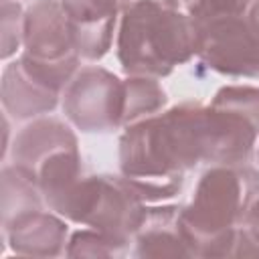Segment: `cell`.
<instances>
[{
	"label": "cell",
	"mask_w": 259,
	"mask_h": 259,
	"mask_svg": "<svg viewBox=\"0 0 259 259\" xmlns=\"http://www.w3.org/2000/svg\"><path fill=\"white\" fill-rule=\"evenodd\" d=\"M117 156L119 174L146 204L174 198L188 170L210 166L206 105L184 101L125 125Z\"/></svg>",
	"instance_id": "1"
},
{
	"label": "cell",
	"mask_w": 259,
	"mask_h": 259,
	"mask_svg": "<svg viewBox=\"0 0 259 259\" xmlns=\"http://www.w3.org/2000/svg\"><path fill=\"white\" fill-rule=\"evenodd\" d=\"M257 196L259 172L251 166H208L192 198L180 206L190 257H233L237 233Z\"/></svg>",
	"instance_id": "2"
},
{
	"label": "cell",
	"mask_w": 259,
	"mask_h": 259,
	"mask_svg": "<svg viewBox=\"0 0 259 259\" xmlns=\"http://www.w3.org/2000/svg\"><path fill=\"white\" fill-rule=\"evenodd\" d=\"M198 24L186 10L136 0L119 16L115 53L125 75L162 79L198 55Z\"/></svg>",
	"instance_id": "3"
},
{
	"label": "cell",
	"mask_w": 259,
	"mask_h": 259,
	"mask_svg": "<svg viewBox=\"0 0 259 259\" xmlns=\"http://www.w3.org/2000/svg\"><path fill=\"white\" fill-rule=\"evenodd\" d=\"M210 166H241L255 152L259 138V87H221L206 105Z\"/></svg>",
	"instance_id": "4"
},
{
	"label": "cell",
	"mask_w": 259,
	"mask_h": 259,
	"mask_svg": "<svg viewBox=\"0 0 259 259\" xmlns=\"http://www.w3.org/2000/svg\"><path fill=\"white\" fill-rule=\"evenodd\" d=\"M144 214L146 202L121 174H87L71 223L97 229L130 245Z\"/></svg>",
	"instance_id": "5"
},
{
	"label": "cell",
	"mask_w": 259,
	"mask_h": 259,
	"mask_svg": "<svg viewBox=\"0 0 259 259\" xmlns=\"http://www.w3.org/2000/svg\"><path fill=\"white\" fill-rule=\"evenodd\" d=\"M67 121L85 134H109L123 127V79L103 67L79 69L61 95Z\"/></svg>",
	"instance_id": "6"
},
{
	"label": "cell",
	"mask_w": 259,
	"mask_h": 259,
	"mask_svg": "<svg viewBox=\"0 0 259 259\" xmlns=\"http://www.w3.org/2000/svg\"><path fill=\"white\" fill-rule=\"evenodd\" d=\"M198 30L196 57L208 69L227 77H259V32L247 16L208 20L198 24Z\"/></svg>",
	"instance_id": "7"
},
{
	"label": "cell",
	"mask_w": 259,
	"mask_h": 259,
	"mask_svg": "<svg viewBox=\"0 0 259 259\" xmlns=\"http://www.w3.org/2000/svg\"><path fill=\"white\" fill-rule=\"evenodd\" d=\"M22 55L47 65L81 61L61 0H34L24 10Z\"/></svg>",
	"instance_id": "8"
},
{
	"label": "cell",
	"mask_w": 259,
	"mask_h": 259,
	"mask_svg": "<svg viewBox=\"0 0 259 259\" xmlns=\"http://www.w3.org/2000/svg\"><path fill=\"white\" fill-rule=\"evenodd\" d=\"M61 95L59 89L34 75L20 57L8 63L2 71L0 99L6 117H12L14 121H30L51 113L59 105Z\"/></svg>",
	"instance_id": "9"
},
{
	"label": "cell",
	"mask_w": 259,
	"mask_h": 259,
	"mask_svg": "<svg viewBox=\"0 0 259 259\" xmlns=\"http://www.w3.org/2000/svg\"><path fill=\"white\" fill-rule=\"evenodd\" d=\"M6 247L20 257H59L65 255L69 229L57 212L36 210L24 214L2 229Z\"/></svg>",
	"instance_id": "10"
},
{
	"label": "cell",
	"mask_w": 259,
	"mask_h": 259,
	"mask_svg": "<svg viewBox=\"0 0 259 259\" xmlns=\"http://www.w3.org/2000/svg\"><path fill=\"white\" fill-rule=\"evenodd\" d=\"M79 148L75 132L55 117H36L24 123L10 146V162L28 170L32 176L36 168L61 150Z\"/></svg>",
	"instance_id": "11"
},
{
	"label": "cell",
	"mask_w": 259,
	"mask_h": 259,
	"mask_svg": "<svg viewBox=\"0 0 259 259\" xmlns=\"http://www.w3.org/2000/svg\"><path fill=\"white\" fill-rule=\"evenodd\" d=\"M134 257H190L182 231L180 206H146L142 225L134 239Z\"/></svg>",
	"instance_id": "12"
},
{
	"label": "cell",
	"mask_w": 259,
	"mask_h": 259,
	"mask_svg": "<svg viewBox=\"0 0 259 259\" xmlns=\"http://www.w3.org/2000/svg\"><path fill=\"white\" fill-rule=\"evenodd\" d=\"M71 24L75 49L85 61H99L111 49L117 14L99 8L93 0H61Z\"/></svg>",
	"instance_id": "13"
},
{
	"label": "cell",
	"mask_w": 259,
	"mask_h": 259,
	"mask_svg": "<svg viewBox=\"0 0 259 259\" xmlns=\"http://www.w3.org/2000/svg\"><path fill=\"white\" fill-rule=\"evenodd\" d=\"M0 184H2V229L14 223L16 219L42 210V194L38 188L36 178L16 166V164H4L0 172Z\"/></svg>",
	"instance_id": "14"
},
{
	"label": "cell",
	"mask_w": 259,
	"mask_h": 259,
	"mask_svg": "<svg viewBox=\"0 0 259 259\" xmlns=\"http://www.w3.org/2000/svg\"><path fill=\"white\" fill-rule=\"evenodd\" d=\"M123 87H125L123 127L138 121V119H144L148 115L162 111L166 101H168L166 91L160 87L158 79H152V77L125 75Z\"/></svg>",
	"instance_id": "15"
},
{
	"label": "cell",
	"mask_w": 259,
	"mask_h": 259,
	"mask_svg": "<svg viewBox=\"0 0 259 259\" xmlns=\"http://www.w3.org/2000/svg\"><path fill=\"white\" fill-rule=\"evenodd\" d=\"M127 253H130L127 243H121L91 227L71 233L65 249L67 257H123Z\"/></svg>",
	"instance_id": "16"
},
{
	"label": "cell",
	"mask_w": 259,
	"mask_h": 259,
	"mask_svg": "<svg viewBox=\"0 0 259 259\" xmlns=\"http://www.w3.org/2000/svg\"><path fill=\"white\" fill-rule=\"evenodd\" d=\"M253 0H192L186 12L192 16L194 22L202 24L217 18H231V16H247Z\"/></svg>",
	"instance_id": "17"
},
{
	"label": "cell",
	"mask_w": 259,
	"mask_h": 259,
	"mask_svg": "<svg viewBox=\"0 0 259 259\" xmlns=\"http://www.w3.org/2000/svg\"><path fill=\"white\" fill-rule=\"evenodd\" d=\"M24 10L18 0H2V51L0 57L6 61L22 47Z\"/></svg>",
	"instance_id": "18"
},
{
	"label": "cell",
	"mask_w": 259,
	"mask_h": 259,
	"mask_svg": "<svg viewBox=\"0 0 259 259\" xmlns=\"http://www.w3.org/2000/svg\"><path fill=\"white\" fill-rule=\"evenodd\" d=\"M243 229L247 231V235L259 245V196L253 200V204L247 210V217L243 221Z\"/></svg>",
	"instance_id": "19"
},
{
	"label": "cell",
	"mask_w": 259,
	"mask_h": 259,
	"mask_svg": "<svg viewBox=\"0 0 259 259\" xmlns=\"http://www.w3.org/2000/svg\"><path fill=\"white\" fill-rule=\"evenodd\" d=\"M247 18H249L251 26L259 32V0H253L251 8H249V12H247Z\"/></svg>",
	"instance_id": "20"
},
{
	"label": "cell",
	"mask_w": 259,
	"mask_h": 259,
	"mask_svg": "<svg viewBox=\"0 0 259 259\" xmlns=\"http://www.w3.org/2000/svg\"><path fill=\"white\" fill-rule=\"evenodd\" d=\"M158 2H162V4H166V6H172V8L186 10V8H188V4H190L192 0H158Z\"/></svg>",
	"instance_id": "21"
},
{
	"label": "cell",
	"mask_w": 259,
	"mask_h": 259,
	"mask_svg": "<svg viewBox=\"0 0 259 259\" xmlns=\"http://www.w3.org/2000/svg\"><path fill=\"white\" fill-rule=\"evenodd\" d=\"M255 160H257V164H259V142H257V146H255Z\"/></svg>",
	"instance_id": "22"
}]
</instances>
